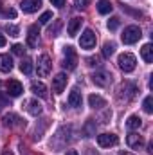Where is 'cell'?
<instances>
[{
	"instance_id": "cell-28",
	"label": "cell",
	"mask_w": 153,
	"mask_h": 155,
	"mask_svg": "<svg viewBox=\"0 0 153 155\" xmlns=\"http://www.w3.org/2000/svg\"><path fill=\"white\" fill-rule=\"evenodd\" d=\"M60 27H61V20H56V22H54V25H50V27H49V35H50V36H56V35H58V31H60Z\"/></svg>"
},
{
	"instance_id": "cell-24",
	"label": "cell",
	"mask_w": 153,
	"mask_h": 155,
	"mask_svg": "<svg viewBox=\"0 0 153 155\" xmlns=\"http://www.w3.org/2000/svg\"><path fill=\"white\" fill-rule=\"evenodd\" d=\"M114 52H115V43L114 41H106V43L103 45V56H105V58H110Z\"/></svg>"
},
{
	"instance_id": "cell-32",
	"label": "cell",
	"mask_w": 153,
	"mask_h": 155,
	"mask_svg": "<svg viewBox=\"0 0 153 155\" xmlns=\"http://www.w3.org/2000/svg\"><path fill=\"white\" fill-rule=\"evenodd\" d=\"M121 7H122V11H126V13H130V15H135V16H142V13H141V11H133V9H130L126 4H121Z\"/></svg>"
},
{
	"instance_id": "cell-14",
	"label": "cell",
	"mask_w": 153,
	"mask_h": 155,
	"mask_svg": "<svg viewBox=\"0 0 153 155\" xmlns=\"http://www.w3.org/2000/svg\"><path fill=\"white\" fill-rule=\"evenodd\" d=\"M69 105L74 107V108H79V107L83 105V97H81V92H79V90L74 88V90L69 94Z\"/></svg>"
},
{
	"instance_id": "cell-36",
	"label": "cell",
	"mask_w": 153,
	"mask_h": 155,
	"mask_svg": "<svg viewBox=\"0 0 153 155\" xmlns=\"http://www.w3.org/2000/svg\"><path fill=\"white\" fill-rule=\"evenodd\" d=\"M50 4L56 5V7H63L65 5V0H50Z\"/></svg>"
},
{
	"instance_id": "cell-37",
	"label": "cell",
	"mask_w": 153,
	"mask_h": 155,
	"mask_svg": "<svg viewBox=\"0 0 153 155\" xmlns=\"http://www.w3.org/2000/svg\"><path fill=\"white\" fill-rule=\"evenodd\" d=\"M5 16H7V18H15V16H16V11H15V9H7V11H5Z\"/></svg>"
},
{
	"instance_id": "cell-16",
	"label": "cell",
	"mask_w": 153,
	"mask_h": 155,
	"mask_svg": "<svg viewBox=\"0 0 153 155\" xmlns=\"http://www.w3.org/2000/svg\"><path fill=\"white\" fill-rule=\"evenodd\" d=\"M92 81H94L97 87H106V85L110 83V76H108L106 72H96V74L92 76Z\"/></svg>"
},
{
	"instance_id": "cell-10",
	"label": "cell",
	"mask_w": 153,
	"mask_h": 155,
	"mask_svg": "<svg viewBox=\"0 0 153 155\" xmlns=\"http://www.w3.org/2000/svg\"><path fill=\"white\" fill-rule=\"evenodd\" d=\"M65 87H67V76H65L63 72L52 78V90H54L56 94H61V92L65 90Z\"/></svg>"
},
{
	"instance_id": "cell-15",
	"label": "cell",
	"mask_w": 153,
	"mask_h": 155,
	"mask_svg": "<svg viewBox=\"0 0 153 155\" xmlns=\"http://www.w3.org/2000/svg\"><path fill=\"white\" fill-rule=\"evenodd\" d=\"M81 22H83V18H72L70 22H69V27H67V33H69V36H76L77 31H79V27H81Z\"/></svg>"
},
{
	"instance_id": "cell-29",
	"label": "cell",
	"mask_w": 153,
	"mask_h": 155,
	"mask_svg": "<svg viewBox=\"0 0 153 155\" xmlns=\"http://www.w3.org/2000/svg\"><path fill=\"white\" fill-rule=\"evenodd\" d=\"M119 24H121V20H119L117 16L110 18V20H108V29H110V31H115V29L119 27Z\"/></svg>"
},
{
	"instance_id": "cell-31",
	"label": "cell",
	"mask_w": 153,
	"mask_h": 155,
	"mask_svg": "<svg viewBox=\"0 0 153 155\" xmlns=\"http://www.w3.org/2000/svg\"><path fill=\"white\" fill-rule=\"evenodd\" d=\"M85 132H86V137L94 135V119H88V123L85 126Z\"/></svg>"
},
{
	"instance_id": "cell-26",
	"label": "cell",
	"mask_w": 153,
	"mask_h": 155,
	"mask_svg": "<svg viewBox=\"0 0 153 155\" xmlns=\"http://www.w3.org/2000/svg\"><path fill=\"white\" fill-rule=\"evenodd\" d=\"M142 108H144V112H146V114H151V112H153V96H148V97L144 99Z\"/></svg>"
},
{
	"instance_id": "cell-20",
	"label": "cell",
	"mask_w": 153,
	"mask_h": 155,
	"mask_svg": "<svg viewBox=\"0 0 153 155\" xmlns=\"http://www.w3.org/2000/svg\"><path fill=\"white\" fill-rule=\"evenodd\" d=\"M76 67H77V58H76V54L65 56V60H63V69H67V71H74Z\"/></svg>"
},
{
	"instance_id": "cell-42",
	"label": "cell",
	"mask_w": 153,
	"mask_h": 155,
	"mask_svg": "<svg viewBox=\"0 0 153 155\" xmlns=\"http://www.w3.org/2000/svg\"><path fill=\"white\" fill-rule=\"evenodd\" d=\"M0 9H2V2H0Z\"/></svg>"
},
{
	"instance_id": "cell-23",
	"label": "cell",
	"mask_w": 153,
	"mask_h": 155,
	"mask_svg": "<svg viewBox=\"0 0 153 155\" xmlns=\"http://www.w3.org/2000/svg\"><path fill=\"white\" fill-rule=\"evenodd\" d=\"M27 105H29L27 110H29L31 116H40V114H41V105H40L38 101H29Z\"/></svg>"
},
{
	"instance_id": "cell-13",
	"label": "cell",
	"mask_w": 153,
	"mask_h": 155,
	"mask_svg": "<svg viewBox=\"0 0 153 155\" xmlns=\"http://www.w3.org/2000/svg\"><path fill=\"white\" fill-rule=\"evenodd\" d=\"M31 90H33L34 96H38V97H41V99H45V97L49 96V94H47V87H45L41 81H33Z\"/></svg>"
},
{
	"instance_id": "cell-3",
	"label": "cell",
	"mask_w": 153,
	"mask_h": 155,
	"mask_svg": "<svg viewBox=\"0 0 153 155\" xmlns=\"http://www.w3.org/2000/svg\"><path fill=\"white\" fill-rule=\"evenodd\" d=\"M50 69H52V61H50V58L47 56V54H41L38 58V65H36V71H38V76L40 78H45L49 76V72H50Z\"/></svg>"
},
{
	"instance_id": "cell-17",
	"label": "cell",
	"mask_w": 153,
	"mask_h": 155,
	"mask_svg": "<svg viewBox=\"0 0 153 155\" xmlns=\"http://www.w3.org/2000/svg\"><path fill=\"white\" fill-rule=\"evenodd\" d=\"M88 105H90L92 108H103V107H106V101H105L101 96L92 94V96H88Z\"/></svg>"
},
{
	"instance_id": "cell-18",
	"label": "cell",
	"mask_w": 153,
	"mask_h": 155,
	"mask_svg": "<svg viewBox=\"0 0 153 155\" xmlns=\"http://www.w3.org/2000/svg\"><path fill=\"white\" fill-rule=\"evenodd\" d=\"M13 69V60L9 54H0V71L2 72H9Z\"/></svg>"
},
{
	"instance_id": "cell-34",
	"label": "cell",
	"mask_w": 153,
	"mask_h": 155,
	"mask_svg": "<svg viewBox=\"0 0 153 155\" xmlns=\"http://www.w3.org/2000/svg\"><path fill=\"white\" fill-rule=\"evenodd\" d=\"M74 5H76L77 9H83V7L88 5V0H74Z\"/></svg>"
},
{
	"instance_id": "cell-1",
	"label": "cell",
	"mask_w": 153,
	"mask_h": 155,
	"mask_svg": "<svg viewBox=\"0 0 153 155\" xmlns=\"http://www.w3.org/2000/svg\"><path fill=\"white\" fill-rule=\"evenodd\" d=\"M141 36H142V31H141V27H139V25H128V27L124 29V33L121 35V40H122V43L132 45V43L139 41Z\"/></svg>"
},
{
	"instance_id": "cell-38",
	"label": "cell",
	"mask_w": 153,
	"mask_h": 155,
	"mask_svg": "<svg viewBox=\"0 0 153 155\" xmlns=\"http://www.w3.org/2000/svg\"><path fill=\"white\" fill-rule=\"evenodd\" d=\"M5 43H7V40H5V36H2V35H0V47H4Z\"/></svg>"
},
{
	"instance_id": "cell-40",
	"label": "cell",
	"mask_w": 153,
	"mask_h": 155,
	"mask_svg": "<svg viewBox=\"0 0 153 155\" xmlns=\"http://www.w3.org/2000/svg\"><path fill=\"white\" fill-rule=\"evenodd\" d=\"M4 155H13V152H11V150L7 148V150H4Z\"/></svg>"
},
{
	"instance_id": "cell-4",
	"label": "cell",
	"mask_w": 153,
	"mask_h": 155,
	"mask_svg": "<svg viewBox=\"0 0 153 155\" xmlns=\"http://www.w3.org/2000/svg\"><path fill=\"white\" fill-rule=\"evenodd\" d=\"M79 45L81 49H92L96 45V33L92 29H85V33L79 38Z\"/></svg>"
},
{
	"instance_id": "cell-9",
	"label": "cell",
	"mask_w": 153,
	"mask_h": 155,
	"mask_svg": "<svg viewBox=\"0 0 153 155\" xmlns=\"http://www.w3.org/2000/svg\"><path fill=\"white\" fill-rule=\"evenodd\" d=\"M38 41H40V27L36 24H33L27 31V45L29 47H38Z\"/></svg>"
},
{
	"instance_id": "cell-25",
	"label": "cell",
	"mask_w": 153,
	"mask_h": 155,
	"mask_svg": "<svg viewBox=\"0 0 153 155\" xmlns=\"http://www.w3.org/2000/svg\"><path fill=\"white\" fill-rule=\"evenodd\" d=\"M20 71H22L24 74H31V72H33V61H31V60H22Z\"/></svg>"
},
{
	"instance_id": "cell-27",
	"label": "cell",
	"mask_w": 153,
	"mask_h": 155,
	"mask_svg": "<svg viewBox=\"0 0 153 155\" xmlns=\"http://www.w3.org/2000/svg\"><path fill=\"white\" fill-rule=\"evenodd\" d=\"M5 33H7L9 36H18L20 29H18V25H11V24H7V25H5Z\"/></svg>"
},
{
	"instance_id": "cell-35",
	"label": "cell",
	"mask_w": 153,
	"mask_h": 155,
	"mask_svg": "<svg viewBox=\"0 0 153 155\" xmlns=\"http://www.w3.org/2000/svg\"><path fill=\"white\" fill-rule=\"evenodd\" d=\"M86 65H90V67H94V65H99V60H97L96 56H90V58H86Z\"/></svg>"
},
{
	"instance_id": "cell-2",
	"label": "cell",
	"mask_w": 153,
	"mask_h": 155,
	"mask_svg": "<svg viewBox=\"0 0 153 155\" xmlns=\"http://www.w3.org/2000/svg\"><path fill=\"white\" fill-rule=\"evenodd\" d=\"M117 63H119L121 71H124V72H132V71L135 69V65H137V60H135V56H133V54L124 52V54H121V56H119Z\"/></svg>"
},
{
	"instance_id": "cell-6",
	"label": "cell",
	"mask_w": 153,
	"mask_h": 155,
	"mask_svg": "<svg viewBox=\"0 0 153 155\" xmlns=\"http://www.w3.org/2000/svg\"><path fill=\"white\" fill-rule=\"evenodd\" d=\"M119 143V137L115 134H101L97 135V144L101 148H110V146H115Z\"/></svg>"
},
{
	"instance_id": "cell-8",
	"label": "cell",
	"mask_w": 153,
	"mask_h": 155,
	"mask_svg": "<svg viewBox=\"0 0 153 155\" xmlns=\"http://www.w3.org/2000/svg\"><path fill=\"white\" fill-rule=\"evenodd\" d=\"M126 143H128V146H130L132 150H141V148L144 146V139H142V135H139V134H135V132L128 134Z\"/></svg>"
},
{
	"instance_id": "cell-39",
	"label": "cell",
	"mask_w": 153,
	"mask_h": 155,
	"mask_svg": "<svg viewBox=\"0 0 153 155\" xmlns=\"http://www.w3.org/2000/svg\"><path fill=\"white\" fill-rule=\"evenodd\" d=\"M65 155H79L76 152V150H67V152H65Z\"/></svg>"
},
{
	"instance_id": "cell-33",
	"label": "cell",
	"mask_w": 153,
	"mask_h": 155,
	"mask_svg": "<svg viewBox=\"0 0 153 155\" xmlns=\"http://www.w3.org/2000/svg\"><path fill=\"white\" fill-rule=\"evenodd\" d=\"M13 52H15V54H18V56H22V54L25 52V49H24V45L15 43V45H13Z\"/></svg>"
},
{
	"instance_id": "cell-7",
	"label": "cell",
	"mask_w": 153,
	"mask_h": 155,
	"mask_svg": "<svg viewBox=\"0 0 153 155\" xmlns=\"http://www.w3.org/2000/svg\"><path fill=\"white\" fill-rule=\"evenodd\" d=\"M2 121H4V124H5V126H9V128H15V126H25V121H24L20 116L13 114V112L5 114V116L2 117Z\"/></svg>"
},
{
	"instance_id": "cell-41",
	"label": "cell",
	"mask_w": 153,
	"mask_h": 155,
	"mask_svg": "<svg viewBox=\"0 0 153 155\" xmlns=\"http://www.w3.org/2000/svg\"><path fill=\"white\" fill-rule=\"evenodd\" d=\"M119 155H133V153H130V152H119Z\"/></svg>"
},
{
	"instance_id": "cell-19",
	"label": "cell",
	"mask_w": 153,
	"mask_h": 155,
	"mask_svg": "<svg viewBox=\"0 0 153 155\" xmlns=\"http://www.w3.org/2000/svg\"><path fill=\"white\" fill-rule=\"evenodd\" d=\"M141 54H142V60H144L146 63H151L153 61V47H151V43H146V45L141 49Z\"/></svg>"
},
{
	"instance_id": "cell-5",
	"label": "cell",
	"mask_w": 153,
	"mask_h": 155,
	"mask_svg": "<svg viewBox=\"0 0 153 155\" xmlns=\"http://www.w3.org/2000/svg\"><path fill=\"white\" fill-rule=\"evenodd\" d=\"M135 94H137V85H135V83L124 81V83L121 85V88H119V96H121V97H124L126 101H128V99H132Z\"/></svg>"
},
{
	"instance_id": "cell-22",
	"label": "cell",
	"mask_w": 153,
	"mask_h": 155,
	"mask_svg": "<svg viewBox=\"0 0 153 155\" xmlns=\"http://www.w3.org/2000/svg\"><path fill=\"white\" fill-rule=\"evenodd\" d=\"M112 9H114V5L110 4V0H99L97 2V11L101 15H108V13H112Z\"/></svg>"
},
{
	"instance_id": "cell-11",
	"label": "cell",
	"mask_w": 153,
	"mask_h": 155,
	"mask_svg": "<svg viewBox=\"0 0 153 155\" xmlns=\"http://www.w3.org/2000/svg\"><path fill=\"white\" fill-rule=\"evenodd\" d=\"M22 92H24V87H22V83H20V81L11 79V81L7 83V94H9L11 97H18Z\"/></svg>"
},
{
	"instance_id": "cell-30",
	"label": "cell",
	"mask_w": 153,
	"mask_h": 155,
	"mask_svg": "<svg viewBox=\"0 0 153 155\" xmlns=\"http://www.w3.org/2000/svg\"><path fill=\"white\" fill-rule=\"evenodd\" d=\"M50 20H52V11H47L40 16V24H49Z\"/></svg>"
},
{
	"instance_id": "cell-21",
	"label": "cell",
	"mask_w": 153,
	"mask_h": 155,
	"mask_svg": "<svg viewBox=\"0 0 153 155\" xmlns=\"http://www.w3.org/2000/svg\"><path fill=\"white\" fill-rule=\"evenodd\" d=\"M141 124H142V119H141L139 116H130L128 117V121H126L128 130H139Z\"/></svg>"
},
{
	"instance_id": "cell-12",
	"label": "cell",
	"mask_w": 153,
	"mask_h": 155,
	"mask_svg": "<svg viewBox=\"0 0 153 155\" xmlns=\"http://www.w3.org/2000/svg\"><path fill=\"white\" fill-rule=\"evenodd\" d=\"M40 5H41V0H22V4H20L24 13H34V11H38Z\"/></svg>"
}]
</instances>
